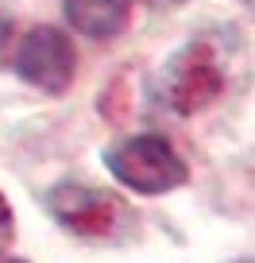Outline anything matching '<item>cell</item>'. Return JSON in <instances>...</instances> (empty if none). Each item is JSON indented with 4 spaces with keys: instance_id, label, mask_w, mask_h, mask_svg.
<instances>
[{
    "instance_id": "obj_1",
    "label": "cell",
    "mask_w": 255,
    "mask_h": 263,
    "mask_svg": "<svg viewBox=\"0 0 255 263\" xmlns=\"http://www.w3.org/2000/svg\"><path fill=\"white\" fill-rule=\"evenodd\" d=\"M105 166L132 194H166L189 178L186 159L159 132H143V136H128V140L112 143L105 151Z\"/></svg>"
},
{
    "instance_id": "obj_2",
    "label": "cell",
    "mask_w": 255,
    "mask_h": 263,
    "mask_svg": "<svg viewBox=\"0 0 255 263\" xmlns=\"http://www.w3.org/2000/svg\"><path fill=\"white\" fill-rule=\"evenodd\" d=\"M221 89H224V70L217 62L213 47L201 39L182 47L163 70V101L182 116L209 108L221 97Z\"/></svg>"
},
{
    "instance_id": "obj_3",
    "label": "cell",
    "mask_w": 255,
    "mask_h": 263,
    "mask_svg": "<svg viewBox=\"0 0 255 263\" xmlns=\"http://www.w3.org/2000/svg\"><path fill=\"white\" fill-rule=\"evenodd\" d=\"M16 74L24 78L27 85L58 97V93L70 89V82H74V74H77V50L58 27L39 24V27H31L16 47Z\"/></svg>"
},
{
    "instance_id": "obj_4",
    "label": "cell",
    "mask_w": 255,
    "mask_h": 263,
    "mask_svg": "<svg viewBox=\"0 0 255 263\" xmlns=\"http://www.w3.org/2000/svg\"><path fill=\"white\" fill-rule=\"evenodd\" d=\"M47 209L62 229H70L74 236H89V240L112 236L124 217V205L112 194L85 186V182H58L47 194Z\"/></svg>"
},
{
    "instance_id": "obj_5",
    "label": "cell",
    "mask_w": 255,
    "mask_h": 263,
    "mask_svg": "<svg viewBox=\"0 0 255 263\" xmlns=\"http://www.w3.org/2000/svg\"><path fill=\"white\" fill-rule=\"evenodd\" d=\"M62 12L85 39H116L132 20V0H62Z\"/></svg>"
},
{
    "instance_id": "obj_6",
    "label": "cell",
    "mask_w": 255,
    "mask_h": 263,
    "mask_svg": "<svg viewBox=\"0 0 255 263\" xmlns=\"http://www.w3.org/2000/svg\"><path fill=\"white\" fill-rule=\"evenodd\" d=\"M12 240H16V217H12V205L8 197L0 194V255L12 248Z\"/></svg>"
},
{
    "instance_id": "obj_7",
    "label": "cell",
    "mask_w": 255,
    "mask_h": 263,
    "mask_svg": "<svg viewBox=\"0 0 255 263\" xmlns=\"http://www.w3.org/2000/svg\"><path fill=\"white\" fill-rule=\"evenodd\" d=\"M12 35H16V24H12V16H4V12H0V50L12 43Z\"/></svg>"
}]
</instances>
